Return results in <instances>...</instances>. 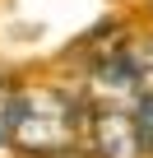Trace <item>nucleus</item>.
<instances>
[{
    "mask_svg": "<svg viewBox=\"0 0 153 158\" xmlns=\"http://www.w3.org/2000/svg\"><path fill=\"white\" fill-rule=\"evenodd\" d=\"M79 139V107L56 89H23L14 93V144L23 153L65 158Z\"/></svg>",
    "mask_w": 153,
    "mask_h": 158,
    "instance_id": "obj_1",
    "label": "nucleus"
},
{
    "mask_svg": "<svg viewBox=\"0 0 153 158\" xmlns=\"http://www.w3.org/2000/svg\"><path fill=\"white\" fill-rule=\"evenodd\" d=\"M93 139H98V158H139L148 149L135 130V116L121 112L116 102L93 112Z\"/></svg>",
    "mask_w": 153,
    "mask_h": 158,
    "instance_id": "obj_2",
    "label": "nucleus"
},
{
    "mask_svg": "<svg viewBox=\"0 0 153 158\" xmlns=\"http://www.w3.org/2000/svg\"><path fill=\"white\" fill-rule=\"evenodd\" d=\"M19 144H14V93L0 89V158H14Z\"/></svg>",
    "mask_w": 153,
    "mask_h": 158,
    "instance_id": "obj_3",
    "label": "nucleus"
},
{
    "mask_svg": "<svg viewBox=\"0 0 153 158\" xmlns=\"http://www.w3.org/2000/svg\"><path fill=\"white\" fill-rule=\"evenodd\" d=\"M130 116H135V130L144 144H153V89H139L135 102H130Z\"/></svg>",
    "mask_w": 153,
    "mask_h": 158,
    "instance_id": "obj_4",
    "label": "nucleus"
},
{
    "mask_svg": "<svg viewBox=\"0 0 153 158\" xmlns=\"http://www.w3.org/2000/svg\"><path fill=\"white\" fill-rule=\"evenodd\" d=\"M148 149H153V144H148Z\"/></svg>",
    "mask_w": 153,
    "mask_h": 158,
    "instance_id": "obj_5",
    "label": "nucleus"
}]
</instances>
